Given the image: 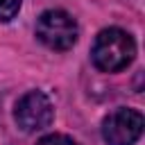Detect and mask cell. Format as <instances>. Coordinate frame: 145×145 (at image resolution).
<instances>
[{"instance_id":"cell-3","label":"cell","mask_w":145,"mask_h":145,"mask_svg":"<svg viewBox=\"0 0 145 145\" xmlns=\"http://www.w3.org/2000/svg\"><path fill=\"white\" fill-rule=\"evenodd\" d=\"M14 120L27 134L41 131V129L50 127V122L54 120V106L43 91H27L16 102Z\"/></svg>"},{"instance_id":"cell-4","label":"cell","mask_w":145,"mask_h":145,"mask_svg":"<svg viewBox=\"0 0 145 145\" xmlns=\"http://www.w3.org/2000/svg\"><path fill=\"white\" fill-rule=\"evenodd\" d=\"M145 120L136 109H116L102 120V138L106 145H134L143 134Z\"/></svg>"},{"instance_id":"cell-2","label":"cell","mask_w":145,"mask_h":145,"mask_svg":"<svg viewBox=\"0 0 145 145\" xmlns=\"http://www.w3.org/2000/svg\"><path fill=\"white\" fill-rule=\"evenodd\" d=\"M79 27L63 9H48L36 18V39L50 50H70L77 43Z\"/></svg>"},{"instance_id":"cell-6","label":"cell","mask_w":145,"mask_h":145,"mask_svg":"<svg viewBox=\"0 0 145 145\" xmlns=\"http://www.w3.org/2000/svg\"><path fill=\"white\" fill-rule=\"evenodd\" d=\"M36 145H77V140H72L66 134H48V136L39 138Z\"/></svg>"},{"instance_id":"cell-1","label":"cell","mask_w":145,"mask_h":145,"mask_svg":"<svg viewBox=\"0 0 145 145\" xmlns=\"http://www.w3.org/2000/svg\"><path fill=\"white\" fill-rule=\"evenodd\" d=\"M136 57V43L129 32L120 27L102 29L91 48V59L97 70L102 72H120L125 70Z\"/></svg>"},{"instance_id":"cell-5","label":"cell","mask_w":145,"mask_h":145,"mask_svg":"<svg viewBox=\"0 0 145 145\" xmlns=\"http://www.w3.org/2000/svg\"><path fill=\"white\" fill-rule=\"evenodd\" d=\"M20 5H23V0H0V20H5V23L11 20L18 14Z\"/></svg>"}]
</instances>
